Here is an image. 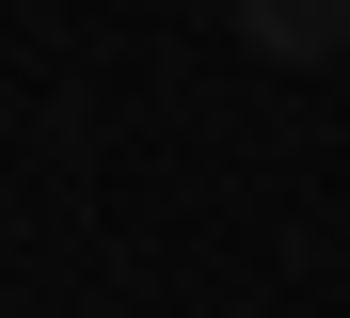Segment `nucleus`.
Instances as JSON below:
<instances>
[{
    "mask_svg": "<svg viewBox=\"0 0 350 318\" xmlns=\"http://www.w3.org/2000/svg\"><path fill=\"white\" fill-rule=\"evenodd\" d=\"M239 16V48H271V64H334L350 48V0H223Z\"/></svg>",
    "mask_w": 350,
    "mask_h": 318,
    "instance_id": "f257e3e1",
    "label": "nucleus"
}]
</instances>
